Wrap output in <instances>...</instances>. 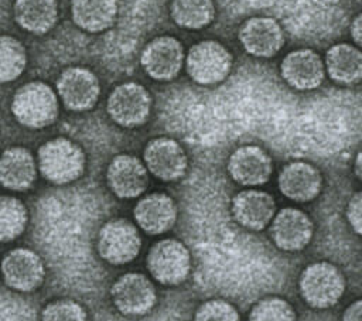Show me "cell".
I'll return each instance as SVG.
<instances>
[{
	"instance_id": "cell-24",
	"label": "cell",
	"mask_w": 362,
	"mask_h": 321,
	"mask_svg": "<svg viewBox=\"0 0 362 321\" xmlns=\"http://www.w3.org/2000/svg\"><path fill=\"white\" fill-rule=\"evenodd\" d=\"M14 20L31 34H45L58 20L57 0H16Z\"/></svg>"
},
{
	"instance_id": "cell-28",
	"label": "cell",
	"mask_w": 362,
	"mask_h": 321,
	"mask_svg": "<svg viewBox=\"0 0 362 321\" xmlns=\"http://www.w3.org/2000/svg\"><path fill=\"white\" fill-rule=\"evenodd\" d=\"M249 321H296V311L287 300L272 296L252 307Z\"/></svg>"
},
{
	"instance_id": "cell-1",
	"label": "cell",
	"mask_w": 362,
	"mask_h": 321,
	"mask_svg": "<svg viewBox=\"0 0 362 321\" xmlns=\"http://www.w3.org/2000/svg\"><path fill=\"white\" fill-rule=\"evenodd\" d=\"M11 112L23 126L42 129L55 122L58 98L49 85L40 81L28 82L14 93Z\"/></svg>"
},
{
	"instance_id": "cell-14",
	"label": "cell",
	"mask_w": 362,
	"mask_h": 321,
	"mask_svg": "<svg viewBox=\"0 0 362 321\" xmlns=\"http://www.w3.org/2000/svg\"><path fill=\"white\" fill-rule=\"evenodd\" d=\"M106 180L116 197L132 199L146 191L148 185V171L136 156L119 154L109 163Z\"/></svg>"
},
{
	"instance_id": "cell-11",
	"label": "cell",
	"mask_w": 362,
	"mask_h": 321,
	"mask_svg": "<svg viewBox=\"0 0 362 321\" xmlns=\"http://www.w3.org/2000/svg\"><path fill=\"white\" fill-rule=\"evenodd\" d=\"M140 62L150 78L171 81L178 75L184 64V47L174 37H157L144 47Z\"/></svg>"
},
{
	"instance_id": "cell-10",
	"label": "cell",
	"mask_w": 362,
	"mask_h": 321,
	"mask_svg": "<svg viewBox=\"0 0 362 321\" xmlns=\"http://www.w3.org/2000/svg\"><path fill=\"white\" fill-rule=\"evenodd\" d=\"M1 274L4 283L11 290L28 293L42 284L45 267L35 252L25 247H17L3 257Z\"/></svg>"
},
{
	"instance_id": "cell-19",
	"label": "cell",
	"mask_w": 362,
	"mask_h": 321,
	"mask_svg": "<svg viewBox=\"0 0 362 321\" xmlns=\"http://www.w3.org/2000/svg\"><path fill=\"white\" fill-rule=\"evenodd\" d=\"M233 219L246 229L262 230L276 214L274 198L259 189H245L238 192L230 206Z\"/></svg>"
},
{
	"instance_id": "cell-8",
	"label": "cell",
	"mask_w": 362,
	"mask_h": 321,
	"mask_svg": "<svg viewBox=\"0 0 362 321\" xmlns=\"http://www.w3.org/2000/svg\"><path fill=\"white\" fill-rule=\"evenodd\" d=\"M115 307L124 315H144L153 310L157 291L151 280L143 273H126L120 276L110 288Z\"/></svg>"
},
{
	"instance_id": "cell-2",
	"label": "cell",
	"mask_w": 362,
	"mask_h": 321,
	"mask_svg": "<svg viewBox=\"0 0 362 321\" xmlns=\"http://www.w3.org/2000/svg\"><path fill=\"white\" fill-rule=\"evenodd\" d=\"M38 168L44 178L54 184L78 180L85 170L82 148L69 139L57 137L38 148Z\"/></svg>"
},
{
	"instance_id": "cell-13",
	"label": "cell",
	"mask_w": 362,
	"mask_h": 321,
	"mask_svg": "<svg viewBox=\"0 0 362 321\" xmlns=\"http://www.w3.org/2000/svg\"><path fill=\"white\" fill-rule=\"evenodd\" d=\"M313 230V222L305 212L287 206L274 214L270 226V238L279 249L296 252L310 243Z\"/></svg>"
},
{
	"instance_id": "cell-6",
	"label": "cell",
	"mask_w": 362,
	"mask_h": 321,
	"mask_svg": "<svg viewBox=\"0 0 362 321\" xmlns=\"http://www.w3.org/2000/svg\"><path fill=\"white\" fill-rule=\"evenodd\" d=\"M141 249V238L134 223L116 218L107 221L98 235V252L103 260L120 266L136 259Z\"/></svg>"
},
{
	"instance_id": "cell-22",
	"label": "cell",
	"mask_w": 362,
	"mask_h": 321,
	"mask_svg": "<svg viewBox=\"0 0 362 321\" xmlns=\"http://www.w3.org/2000/svg\"><path fill=\"white\" fill-rule=\"evenodd\" d=\"M74 23L83 31L100 33L113 25L117 16L116 0H72Z\"/></svg>"
},
{
	"instance_id": "cell-21",
	"label": "cell",
	"mask_w": 362,
	"mask_h": 321,
	"mask_svg": "<svg viewBox=\"0 0 362 321\" xmlns=\"http://www.w3.org/2000/svg\"><path fill=\"white\" fill-rule=\"evenodd\" d=\"M37 177L33 154L24 147H10L0 157V184L11 191L28 189Z\"/></svg>"
},
{
	"instance_id": "cell-15",
	"label": "cell",
	"mask_w": 362,
	"mask_h": 321,
	"mask_svg": "<svg viewBox=\"0 0 362 321\" xmlns=\"http://www.w3.org/2000/svg\"><path fill=\"white\" fill-rule=\"evenodd\" d=\"M272 171L273 163L270 156L255 144L238 147L228 160V173L240 185L256 187L266 184Z\"/></svg>"
},
{
	"instance_id": "cell-25",
	"label": "cell",
	"mask_w": 362,
	"mask_h": 321,
	"mask_svg": "<svg viewBox=\"0 0 362 321\" xmlns=\"http://www.w3.org/2000/svg\"><path fill=\"white\" fill-rule=\"evenodd\" d=\"M170 14L177 25L199 30L214 20L215 6L212 0H171Z\"/></svg>"
},
{
	"instance_id": "cell-23",
	"label": "cell",
	"mask_w": 362,
	"mask_h": 321,
	"mask_svg": "<svg viewBox=\"0 0 362 321\" xmlns=\"http://www.w3.org/2000/svg\"><path fill=\"white\" fill-rule=\"evenodd\" d=\"M324 68L328 76L341 85H354L362 76V55L358 47L351 44H335L325 55Z\"/></svg>"
},
{
	"instance_id": "cell-16",
	"label": "cell",
	"mask_w": 362,
	"mask_h": 321,
	"mask_svg": "<svg viewBox=\"0 0 362 321\" xmlns=\"http://www.w3.org/2000/svg\"><path fill=\"white\" fill-rule=\"evenodd\" d=\"M239 41L247 54L270 58L283 47L284 33L272 17H252L240 25Z\"/></svg>"
},
{
	"instance_id": "cell-4",
	"label": "cell",
	"mask_w": 362,
	"mask_h": 321,
	"mask_svg": "<svg viewBox=\"0 0 362 321\" xmlns=\"http://www.w3.org/2000/svg\"><path fill=\"white\" fill-rule=\"evenodd\" d=\"M150 274L164 286L181 284L191 272V256L187 246L178 239L156 242L146 259Z\"/></svg>"
},
{
	"instance_id": "cell-3",
	"label": "cell",
	"mask_w": 362,
	"mask_h": 321,
	"mask_svg": "<svg viewBox=\"0 0 362 321\" xmlns=\"http://www.w3.org/2000/svg\"><path fill=\"white\" fill-rule=\"evenodd\" d=\"M345 291L342 272L329 262L308 264L300 276V293L314 308H328L338 303Z\"/></svg>"
},
{
	"instance_id": "cell-7",
	"label": "cell",
	"mask_w": 362,
	"mask_h": 321,
	"mask_svg": "<svg viewBox=\"0 0 362 321\" xmlns=\"http://www.w3.org/2000/svg\"><path fill=\"white\" fill-rule=\"evenodd\" d=\"M106 109L116 124L133 129L144 124L148 119L151 96L143 85L137 82H124L110 92Z\"/></svg>"
},
{
	"instance_id": "cell-27",
	"label": "cell",
	"mask_w": 362,
	"mask_h": 321,
	"mask_svg": "<svg viewBox=\"0 0 362 321\" xmlns=\"http://www.w3.org/2000/svg\"><path fill=\"white\" fill-rule=\"evenodd\" d=\"M27 65L24 45L14 37L0 35V83L18 78Z\"/></svg>"
},
{
	"instance_id": "cell-29",
	"label": "cell",
	"mask_w": 362,
	"mask_h": 321,
	"mask_svg": "<svg viewBox=\"0 0 362 321\" xmlns=\"http://www.w3.org/2000/svg\"><path fill=\"white\" fill-rule=\"evenodd\" d=\"M41 321H86V311L75 300L59 298L45 305Z\"/></svg>"
},
{
	"instance_id": "cell-9",
	"label": "cell",
	"mask_w": 362,
	"mask_h": 321,
	"mask_svg": "<svg viewBox=\"0 0 362 321\" xmlns=\"http://www.w3.org/2000/svg\"><path fill=\"white\" fill-rule=\"evenodd\" d=\"M57 92L66 109L85 112L96 105L100 85L90 69L69 66L61 72L57 81Z\"/></svg>"
},
{
	"instance_id": "cell-18",
	"label": "cell",
	"mask_w": 362,
	"mask_h": 321,
	"mask_svg": "<svg viewBox=\"0 0 362 321\" xmlns=\"http://www.w3.org/2000/svg\"><path fill=\"white\" fill-rule=\"evenodd\" d=\"M280 192L296 202H308L318 197L322 177L317 167L305 161H291L279 174Z\"/></svg>"
},
{
	"instance_id": "cell-26",
	"label": "cell",
	"mask_w": 362,
	"mask_h": 321,
	"mask_svg": "<svg viewBox=\"0 0 362 321\" xmlns=\"http://www.w3.org/2000/svg\"><path fill=\"white\" fill-rule=\"evenodd\" d=\"M27 209L16 197L0 195V242L18 238L27 225Z\"/></svg>"
},
{
	"instance_id": "cell-12",
	"label": "cell",
	"mask_w": 362,
	"mask_h": 321,
	"mask_svg": "<svg viewBox=\"0 0 362 321\" xmlns=\"http://www.w3.org/2000/svg\"><path fill=\"white\" fill-rule=\"evenodd\" d=\"M144 165L161 181L180 180L188 165L187 154L181 144L170 137H157L147 143L143 153Z\"/></svg>"
},
{
	"instance_id": "cell-20",
	"label": "cell",
	"mask_w": 362,
	"mask_h": 321,
	"mask_svg": "<svg viewBox=\"0 0 362 321\" xmlns=\"http://www.w3.org/2000/svg\"><path fill=\"white\" fill-rule=\"evenodd\" d=\"M136 223L148 235H161L170 230L177 219L174 199L164 192L143 197L133 211Z\"/></svg>"
},
{
	"instance_id": "cell-5",
	"label": "cell",
	"mask_w": 362,
	"mask_h": 321,
	"mask_svg": "<svg viewBox=\"0 0 362 321\" xmlns=\"http://www.w3.org/2000/svg\"><path fill=\"white\" fill-rule=\"evenodd\" d=\"M232 55L215 40H204L192 45L187 54V71L199 85H215L228 78Z\"/></svg>"
},
{
	"instance_id": "cell-31",
	"label": "cell",
	"mask_w": 362,
	"mask_h": 321,
	"mask_svg": "<svg viewBox=\"0 0 362 321\" xmlns=\"http://www.w3.org/2000/svg\"><path fill=\"white\" fill-rule=\"evenodd\" d=\"M346 219L356 235L361 233L362 229V195L361 192H355L346 205Z\"/></svg>"
},
{
	"instance_id": "cell-17",
	"label": "cell",
	"mask_w": 362,
	"mask_h": 321,
	"mask_svg": "<svg viewBox=\"0 0 362 321\" xmlns=\"http://www.w3.org/2000/svg\"><path fill=\"white\" fill-rule=\"evenodd\" d=\"M281 78L297 91L318 88L325 78V68L321 57L307 48L288 52L280 64Z\"/></svg>"
},
{
	"instance_id": "cell-30",
	"label": "cell",
	"mask_w": 362,
	"mask_h": 321,
	"mask_svg": "<svg viewBox=\"0 0 362 321\" xmlns=\"http://www.w3.org/2000/svg\"><path fill=\"white\" fill-rule=\"evenodd\" d=\"M194 321H240V317L235 305L229 301L212 298L197 308Z\"/></svg>"
},
{
	"instance_id": "cell-32",
	"label": "cell",
	"mask_w": 362,
	"mask_h": 321,
	"mask_svg": "<svg viewBox=\"0 0 362 321\" xmlns=\"http://www.w3.org/2000/svg\"><path fill=\"white\" fill-rule=\"evenodd\" d=\"M361 311H362V303L361 300H356L346 307L342 315V321H361Z\"/></svg>"
},
{
	"instance_id": "cell-33",
	"label": "cell",
	"mask_w": 362,
	"mask_h": 321,
	"mask_svg": "<svg viewBox=\"0 0 362 321\" xmlns=\"http://www.w3.org/2000/svg\"><path fill=\"white\" fill-rule=\"evenodd\" d=\"M361 20H362V17H361V14H358V16L354 18L352 24H351V37H352V40H354V42H355L356 45H361V37H362Z\"/></svg>"
},
{
	"instance_id": "cell-34",
	"label": "cell",
	"mask_w": 362,
	"mask_h": 321,
	"mask_svg": "<svg viewBox=\"0 0 362 321\" xmlns=\"http://www.w3.org/2000/svg\"><path fill=\"white\" fill-rule=\"evenodd\" d=\"M355 173H356V177L361 178V153L356 154V161H355Z\"/></svg>"
}]
</instances>
